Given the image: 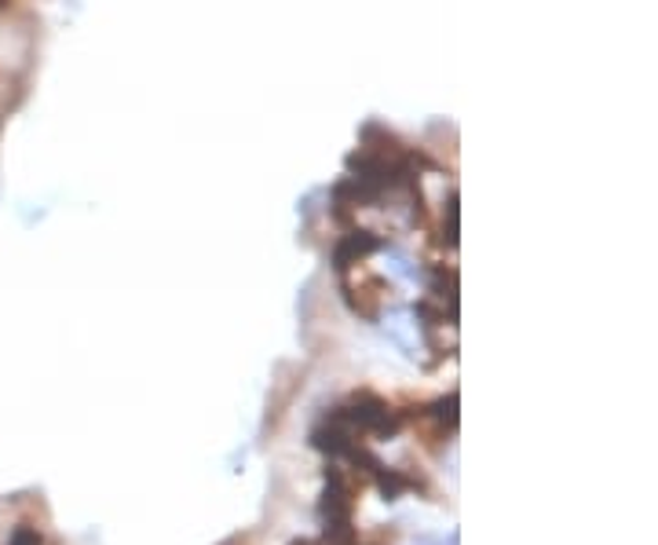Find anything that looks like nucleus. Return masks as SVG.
<instances>
[{
  "mask_svg": "<svg viewBox=\"0 0 658 545\" xmlns=\"http://www.w3.org/2000/svg\"><path fill=\"white\" fill-rule=\"evenodd\" d=\"M333 418L355 435H373V440H392L402 429V413L392 407L388 399L373 396V391H355L348 407H337Z\"/></svg>",
  "mask_w": 658,
  "mask_h": 545,
  "instance_id": "f257e3e1",
  "label": "nucleus"
},
{
  "mask_svg": "<svg viewBox=\"0 0 658 545\" xmlns=\"http://www.w3.org/2000/svg\"><path fill=\"white\" fill-rule=\"evenodd\" d=\"M384 293H392V286L377 275H370V271L351 268L344 271V297H348V308L362 315V319H381L384 311Z\"/></svg>",
  "mask_w": 658,
  "mask_h": 545,
  "instance_id": "f03ea898",
  "label": "nucleus"
},
{
  "mask_svg": "<svg viewBox=\"0 0 658 545\" xmlns=\"http://www.w3.org/2000/svg\"><path fill=\"white\" fill-rule=\"evenodd\" d=\"M417 421H421L424 429V440L432 443H443L446 435L457 432V391H450V396L428 402L424 410H417Z\"/></svg>",
  "mask_w": 658,
  "mask_h": 545,
  "instance_id": "7ed1b4c3",
  "label": "nucleus"
},
{
  "mask_svg": "<svg viewBox=\"0 0 658 545\" xmlns=\"http://www.w3.org/2000/svg\"><path fill=\"white\" fill-rule=\"evenodd\" d=\"M377 249H381V238L373 231H348L333 249V264H337L340 275H344V271L366 264V257H373Z\"/></svg>",
  "mask_w": 658,
  "mask_h": 545,
  "instance_id": "20e7f679",
  "label": "nucleus"
},
{
  "mask_svg": "<svg viewBox=\"0 0 658 545\" xmlns=\"http://www.w3.org/2000/svg\"><path fill=\"white\" fill-rule=\"evenodd\" d=\"M4 8H8V0H0V12H4Z\"/></svg>",
  "mask_w": 658,
  "mask_h": 545,
  "instance_id": "39448f33",
  "label": "nucleus"
},
{
  "mask_svg": "<svg viewBox=\"0 0 658 545\" xmlns=\"http://www.w3.org/2000/svg\"><path fill=\"white\" fill-rule=\"evenodd\" d=\"M293 545H315V542H293Z\"/></svg>",
  "mask_w": 658,
  "mask_h": 545,
  "instance_id": "423d86ee",
  "label": "nucleus"
}]
</instances>
